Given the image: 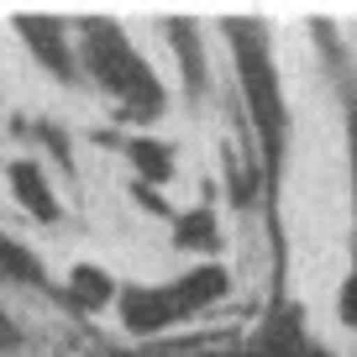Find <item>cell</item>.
<instances>
[{"mask_svg":"<svg viewBox=\"0 0 357 357\" xmlns=\"http://www.w3.org/2000/svg\"><path fill=\"white\" fill-rule=\"evenodd\" d=\"M68 300H74L79 310H105V305H116V279L95 263H79L74 273H68Z\"/></svg>","mask_w":357,"mask_h":357,"instance_id":"7","label":"cell"},{"mask_svg":"<svg viewBox=\"0 0 357 357\" xmlns=\"http://www.w3.org/2000/svg\"><path fill=\"white\" fill-rule=\"evenodd\" d=\"M37 279H43V263L22 242L0 236V284H37Z\"/></svg>","mask_w":357,"mask_h":357,"instance_id":"10","label":"cell"},{"mask_svg":"<svg viewBox=\"0 0 357 357\" xmlns=\"http://www.w3.org/2000/svg\"><path fill=\"white\" fill-rule=\"evenodd\" d=\"M231 43H236V79H242V95H247V105H252L257 132H263V147H268V158H279L284 100H279L273 63H268V43H263V32H252V26H231Z\"/></svg>","mask_w":357,"mask_h":357,"instance_id":"2","label":"cell"},{"mask_svg":"<svg viewBox=\"0 0 357 357\" xmlns=\"http://www.w3.org/2000/svg\"><path fill=\"white\" fill-rule=\"evenodd\" d=\"M16 26H22V43L32 47L58 79H74L79 74V68H74V47H68V32L58 22H47V16H22Z\"/></svg>","mask_w":357,"mask_h":357,"instance_id":"5","label":"cell"},{"mask_svg":"<svg viewBox=\"0 0 357 357\" xmlns=\"http://www.w3.org/2000/svg\"><path fill=\"white\" fill-rule=\"evenodd\" d=\"M84 68H95V79L126 105V116H158L163 111V84L153 79L147 58L126 43V32H116L105 22H89L84 26Z\"/></svg>","mask_w":357,"mask_h":357,"instance_id":"1","label":"cell"},{"mask_svg":"<svg viewBox=\"0 0 357 357\" xmlns=\"http://www.w3.org/2000/svg\"><path fill=\"white\" fill-rule=\"evenodd\" d=\"M174 242L184 247V252H211V247L221 242V226H215L211 211H190L184 221L174 226Z\"/></svg>","mask_w":357,"mask_h":357,"instance_id":"9","label":"cell"},{"mask_svg":"<svg viewBox=\"0 0 357 357\" xmlns=\"http://www.w3.org/2000/svg\"><path fill=\"white\" fill-rule=\"evenodd\" d=\"M116 305H121V326L126 331H137V336H147V331H163V326H174L178 315H174V305H168V289H121L116 294Z\"/></svg>","mask_w":357,"mask_h":357,"instance_id":"6","label":"cell"},{"mask_svg":"<svg viewBox=\"0 0 357 357\" xmlns=\"http://www.w3.org/2000/svg\"><path fill=\"white\" fill-rule=\"evenodd\" d=\"M11 342H16V326L6 321V310H0V347H11Z\"/></svg>","mask_w":357,"mask_h":357,"instance_id":"11","label":"cell"},{"mask_svg":"<svg viewBox=\"0 0 357 357\" xmlns=\"http://www.w3.org/2000/svg\"><path fill=\"white\" fill-rule=\"evenodd\" d=\"M6 184H11L16 205H22L32 221L53 226L58 215H63V205H58V195H53V184H47V174H43V163H37V158H16V163L6 168Z\"/></svg>","mask_w":357,"mask_h":357,"instance_id":"4","label":"cell"},{"mask_svg":"<svg viewBox=\"0 0 357 357\" xmlns=\"http://www.w3.org/2000/svg\"><path fill=\"white\" fill-rule=\"evenodd\" d=\"M132 163L137 174H142V184H168L174 178V147L168 142H132Z\"/></svg>","mask_w":357,"mask_h":357,"instance_id":"8","label":"cell"},{"mask_svg":"<svg viewBox=\"0 0 357 357\" xmlns=\"http://www.w3.org/2000/svg\"><path fill=\"white\" fill-rule=\"evenodd\" d=\"M168 289V305H174L178 321H190L195 310H211L215 300H221L226 289H231V273H226L221 263H205V268H190V273H178L174 284H163Z\"/></svg>","mask_w":357,"mask_h":357,"instance_id":"3","label":"cell"}]
</instances>
